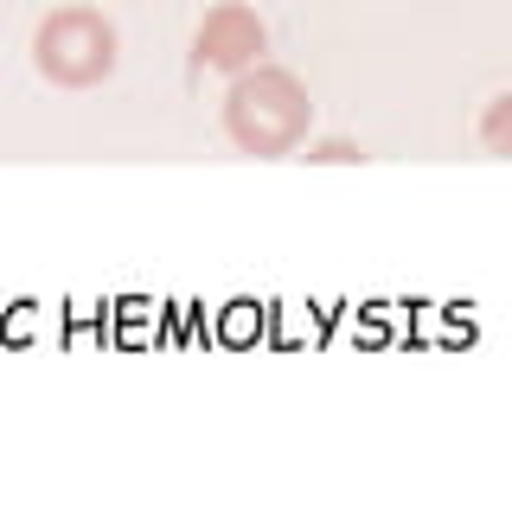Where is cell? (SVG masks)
<instances>
[{"label":"cell","instance_id":"obj_1","mask_svg":"<svg viewBox=\"0 0 512 512\" xmlns=\"http://www.w3.org/2000/svg\"><path fill=\"white\" fill-rule=\"evenodd\" d=\"M218 122H224V135H231L237 154L282 160V154H301V141L314 135V96H308V84H301L288 64L256 58L250 71L231 77Z\"/></svg>","mask_w":512,"mask_h":512},{"label":"cell","instance_id":"obj_2","mask_svg":"<svg viewBox=\"0 0 512 512\" xmlns=\"http://www.w3.org/2000/svg\"><path fill=\"white\" fill-rule=\"evenodd\" d=\"M122 39L109 13L84 7V0H64L52 7L39 26H32V71L45 77L52 90H96L116 77Z\"/></svg>","mask_w":512,"mask_h":512},{"label":"cell","instance_id":"obj_3","mask_svg":"<svg viewBox=\"0 0 512 512\" xmlns=\"http://www.w3.org/2000/svg\"><path fill=\"white\" fill-rule=\"evenodd\" d=\"M263 52H269V26H263L256 7H244V0H218V7H205L199 32H192V64H199V71L237 77V71H250Z\"/></svg>","mask_w":512,"mask_h":512},{"label":"cell","instance_id":"obj_4","mask_svg":"<svg viewBox=\"0 0 512 512\" xmlns=\"http://www.w3.org/2000/svg\"><path fill=\"white\" fill-rule=\"evenodd\" d=\"M474 141H480V148H487L493 160H512V90H500L487 109H480Z\"/></svg>","mask_w":512,"mask_h":512},{"label":"cell","instance_id":"obj_5","mask_svg":"<svg viewBox=\"0 0 512 512\" xmlns=\"http://www.w3.org/2000/svg\"><path fill=\"white\" fill-rule=\"evenodd\" d=\"M301 160H314V167H352V160H365L359 154V141H301Z\"/></svg>","mask_w":512,"mask_h":512}]
</instances>
